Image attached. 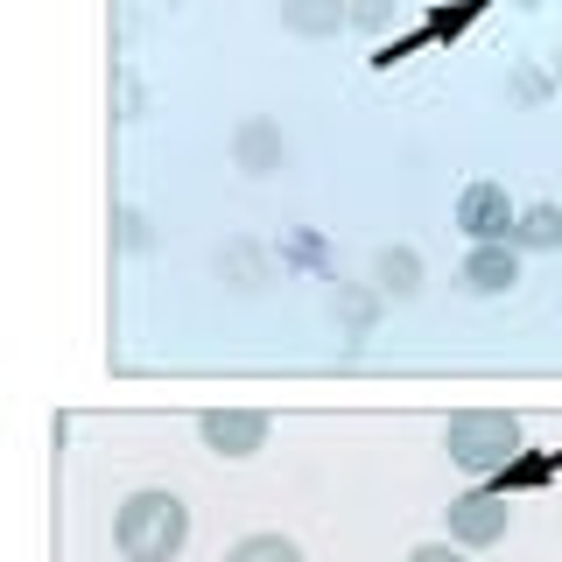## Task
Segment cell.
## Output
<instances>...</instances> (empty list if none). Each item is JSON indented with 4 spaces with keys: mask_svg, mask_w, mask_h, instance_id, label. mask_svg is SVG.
Segmentation results:
<instances>
[{
    "mask_svg": "<svg viewBox=\"0 0 562 562\" xmlns=\"http://www.w3.org/2000/svg\"><path fill=\"white\" fill-rule=\"evenodd\" d=\"M464 281L479 295H506L520 281V260H514V246L506 239H492V246H471V260H464Z\"/></svg>",
    "mask_w": 562,
    "mask_h": 562,
    "instance_id": "8992f818",
    "label": "cell"
},
{
    "mask_svg": "<svg viewBox=\"0 0 562 562\" xmlns=\"http://www.w3.org/2000/svg\"><path fill=\"white\" fill-rule=\"evenodd\" d=\"M506 527H514V506H506L499 492H464V499H450V541L457 549H492V541H506Z\"/></svg>",
    "mask_w": 562,
    "mask_h": 562,
    "instance_id": "3957f363",
    "label": "cell"
},
{
    "mask_svg": "<svg viewBox=\"0 0 562 562\" xmlns=\"http://www.w3.org/2000/svg\"><path fill=\"white\" fill-rule=\"evenodd\" d=\"M190 541V506L176 499V492H134V499H120L113 514V549L127 562H176Z\"/></svg>",
    "mask_w": 562,
    "mask_h": 562,
    "instance_id": "6da1fadb",
    "label": "cell"
},
{
    "mask_svg": "<svg viewBox=\"0 0 562 562\" xmlns=\"http://www.w3.org/2000/svg\"><path fill=\"white\" fill-rule=\"evenodd\" d=\"M386 0H359V8H345V22H359V29H386Z\"/></svg>",
    "mask_w": 562,
    "mask_h": 562,
    "instance_id": "8fae6325",
    "label": "cell"
},
{
    "mask_svg": "<svg viewBox=\"0 0 562 562\" xmlns=\"http://www.w3.org/2000/svg\"><path fill=\"white\" fill-rule=\"evenodd\" d=\"M555 78H562V49H555Z\"/></svg>",
    "mask_w": 562,
    "mask_h": 562,
    "instance_id": "4fadbf2b",
    "label": "cell"
},
{
    "mask_svg": "<svg viewBox=\"0 0 562 562\" xmlns=\"http://www.w3.org/2000/svg\"><path fill=\"white\" fill-rule=\"evenodd\" d=\"M408 562H464V549L457 541H422V549H408Z\"/></svg>",
    "mask_w": 562,
    "mask_h": 562,
    "instance_id": "7c38bea8",
    "label": "cell"
},
{
    "mask_svg": "<svg viewBox=\"0 0 562 562\" xmlns=\"http://www.w3.org/2000/svg\"><path fill=\"white\" fill-rule=\"evenodd\" d=\"M443 450L471 479H492V471H506L520 457V422L499 415V408H464V415L443 422Z\"/></svg>",
    "mask_w": 562,
    "mask_h": 562,
    "instance_id": "7a4b0ae2",
    "label": "cell"
},
{
    "mask_svg": "<svg viewBox=\"0 0 562 562\" xmlns=\"http://www.w3.org/2000/svg\"><path fill=\"white\" fill-rule=\"evenodd\" d=\"M380 274H386V289H401V295H408V289H415V260H408V254H394V260H380Z\"/></svg>",
    "mask_w": 562,
    "mask_h": 562,
    "instance_id": "30bf717a",
    "label": "cell"
},
{
    "mask_svg": "<svg viewBox=\"0 0 562 562\" xmlns=\"http://www.w3.org/2000/svg\"><path fill=\"white\" fill-rule=\"evenodd\" d=\"M457 225H464L479 246H492V239H506L514 233V204H506V190L499 183H471L464 198H457Z\"/></svg>",
    "mask_w": 562,
    "mask_h": 562,
    "instance_id": "5b68a950",
    "label": "cell"
},
{
    "mask_svg": "<svg viewBox=\"0 0 562 562\" xmlns=\"http://www.w3.org/2000/svg\"><path fill=\"white\" fill-rule=\"evenodd\" d=\"M198 436H204V450H218V457H254L268 443V415L260 408H211V415H198Z\"/></svg>",
    "mask_w": 562,
    "mask_h": 562,
    "instance_id": "277c9868",
    "label": "cell"
},
{
    "mask_svg": "<svg viewBox=\"0 0 562 562\" xmlns=\"http://www.w3.org/2000/svg\"><path fill=\"white\" fill-rule=\"evenodd\" d=\"M225 562H303V549L289 535H246V541H233Z\"/></svg>",
    "mask_w": 562,
    "mask_h": 562,
    "instance_id": "9c48e42d",
    "label": "cell"
},
{
    "mask_svg": "<svg viewBox=\"0 0 562 562\" xmlns=\"http://www.w3.org/2000/svg\"><path fill=\"white\" fill-rule=\"evenodd\" d=\"M281 29H295V35H338L345 29V0H281Z\"/></svg>",
    "mask_w": 562,
    "mask_h": 562,
    "instance_id": "52a82bcc",
    "label": "cell"
},
{
    "mask_svg": "<svg viewBox=\"0 0 562 562\" xmlns=\"http://www.w3.org/2000/svg\"><path fill=\"white\" fill-rule=\"evenodd\" d=\"M514 246H562V211L555 204H535V211H520L514 218V233H506Z\"/></svg>",
    "mask_w": 562,
    "mask_h": 562,
    "instance_id": "ba28073f",
    "label": "cell"
}]
</instances>
